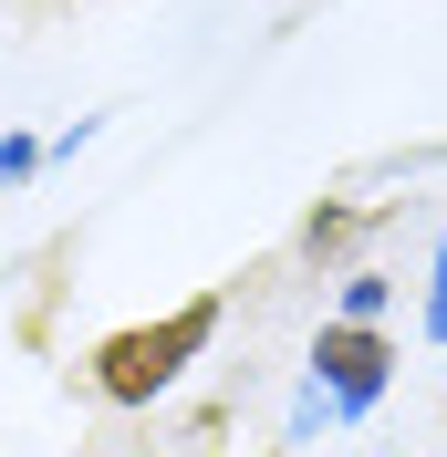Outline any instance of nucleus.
<instances>
[{
	"label": "nucleus",
	"instance_id": "nucleus-2",
	"mask_svg": "<svg viewBox=\"0 0 447 457\" xmlns=\"http://www.w3.org/2000/svg\"><path fill=\"white\" fill-rule=\"evenodd\" d=\"M385 374H395V343L375 333V322H323V333H312V385H323L343 416H364V405L385 395Z\"/></svg>",
	"mask_w": 447,
	"mask_h": 457
},
{
	"label": "nucleus",
	"instance_id": "nucleus-1",
	"mask_svg": "<svg viewBox=\"0 0 447 457\" xmlns=\"http://www.w3.org/2000/svg\"><path fill=\"white\" fill-rule=\"evenodd\" d=\"M208 333H219V291H198V302H177V312H156V322L105 333L84 374H94V395H105V405H156L177 374L208 353Z\"/></svg>",
	"mask_w": 447,
	"mask_h": 457
},
{
	"label": "nucleus",
	"instance_id": "nucleus-3",
	"mask_svg": "<svg viewBox=\"0 0 447 457\" xmlns=\"http://www.w3.org/2000/svg\"><path fill=\"white\" fill-rule=\"evenodd\" d=\"M385 312V281H375V270H354V281H343V312L333 322H375Z\"/></svg>",
	"mask_w": 447,
	"mask_h": 457
},
{
	"label": "nucleus",
	"instance_id": "nucleus-4",
	"mask_svg": "<svg viewBox=\"0 0 447 457\" xmlns=\"http://www.w3.org/2000/svg\"><path fill=\"white\" fill-rule=\"evenodd\" d=\"M31 156H42L31 136H11V145H0V187H11V177H31Z\"/></svg>",
	"mask_w": 447,
	"mask_h": 457
},
{
	"label": "nucleus",
	"instance_id": "nucleus-5",
	"mask_svg": "<svg viewBox=\"0 0 447 457\" xmlns=\"http://www.w3.org/2000/svg\"><path fill=\"white\" fill-rule=\"evenodd\" d=\"M426 322L447 333V250H437V302H426Z\"/></svg>",
	"mask_w": 447,
	"mask_h": 457
}]
</instances>
